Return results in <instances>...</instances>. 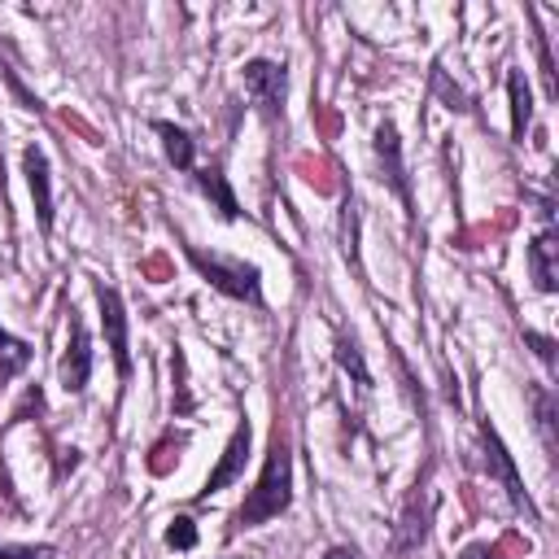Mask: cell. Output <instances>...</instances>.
Segmentation results:
<instances>
[{"mask_svg":"<svg viewBox=\"0 0 559 559\" xmlns=\"http://www.w3.org/2000/svg\"><path fill=\"white\" fill-rule=\"evenodd\" d=\"M288 502H293V454H288V441L275 432L271 450H266V463H262L253 489L245 493V502L236 511V528H258V524L284 515Z\"/></svg>","mask_w":559,"mask_h":559,"instance_id":"obj_1","label":"cell"},{"mask_svg":"<svg viewBox=\"0 0 559 559\" xmlns=\"http://www.w3.org/2000/svg\"><path fill=\"white\" fill-rule=\"evenodd\" d=\"M188 262L205 275V284H214L218 293H227V297H236V301H262V275H258V266L253 262H245V258H223V253H205V249H197V245H188Z\"/></svg>","mask_w":559,"mask_h":559,"instance_id":"obj_2","label":"cell"},{"mask_svg":"<svg viewBox=\"0 0 559 559\" xmlns=\"http://www.w3.org/2000/svg\"><path fill=\"white\" fill-rule=\"evenodd\" d=\"M245 92L262 109V118H280V109H284V66L266 61V57L245 61Z\"/></svg>","mask_w":559,"mask_h":559,"instance_id":"obj_3","label":"cell"},{"mask_svg":"<svg viewBox=\"0 0 559 559\" xmlns=\"http://www.w3.org/2000/svg\"><path fill=\"white\" fill-rule=\"evenodd\" d=\"M100 297V314H105V336H109V354H114V367H118V380L131 376V349H127V310H122V297L118 288H96Z\"/></svg>","mask_w":559,"mask_h":559,"instance_id":"obj_4","label":"cell"},{"mask_svg":"<svg viewBox=\"0 0 559 559\" xmlns=\"http://www.w3.org/2000/svg\"><path fill=\"white\" fill-rule=\"evenodd\" d=\"M480 441H485V463H489V472L502 480V489H507V498L520 507V511H528V515H537L533 511V502H528V493H524V480L515 476V463H511V454H507V445L498 441V432L489 428V424H480Z\"/></svg>","mask_w":559,"mask_h":559,"instance_id":"obj_5","label":"cell"},{"mask_svg":"<svg viewBox=\"0 0 559 559\" xmlns=\"http://www.w3.org/2000/svg\"><path fill=\"white\" fill-rule=\"evenodd\" d=\"M87 376H92V341H87L83 319H70V345L61 354V389L66 393H83Z\"/></svg>","mask_w":559,"mask_h":559,"instance_id":"obj_6","label":"cell"},{"mask_svg":"<svg viewBox=\"0 0 559 559\" xmlns=\"http://www.w3.org/2000/svg\"><path fill=\"white\" fill-rule=\"evenodd\" d=\"M376 157H380V179H389V188L411 210V183H406V170H402V140H397V127L393 122H380L376 127Z\"/></svg>","mask_w":559,"mask_h":559,"instance_id":"obj_7","label":"cell"},{"mask_svg":"<svg viewBox=\"0 0 559 559\" xmlns=\"http://www.w3.org/2000/svg\"><path fill=\"white\" fill-rule=\"evenodd\" d=\"M22 170H26V183H31V201H35V218L44 231H52V175H48V157L39 144H31L22 153Z\"/></svg>","mask_w":559,"mask_h":559,"instance_id":"obj_8","label":"cell"},{"mask_svg":"<svg viewBox=\"0 0 559 559\" xmlns=\"http://www.w3.org/2000/svg\"><path fill=\"white\" fill-rule=\"evenodd\" d=\"M245 454H249V424H240L236 432H231V441H227V450H223V459H218V467L205 476V498L210 493H218V489H227L236 476H240V467H245Z\"/></svg>","mask_w":559,"mask_h":559,"instance_id":"obj_9","label":"cell"},{"mask_svg":"<svg viewBox=\"0 0 559 559\" xmlns=\"http://www.w3.org/2000/svg\"><path fill=\"white\" fill-rule=\"evenodd\" d=\"M188 175H192V179H197V188H201V192H205V197L214 201L218 218H227V223H231V218H240L236 192L227 188V175H223V166H218V162H210V166H192Z\"/></svg>","mask_w":559,"mask_h":559,"instance_id":"obj_10","label":"cell"},{"mask_svg":"<svg viewBox=\"0 0 559 559\" xmlns=\"http://www.w3.org/2000/svg\"><path fill=\"white\" fill-rule=\"evenodd\" d=\"M528 271H533V284L542 293H555L559 288V245H555V231L550 227L528 245Z\"/></svg>","mask_w":559,"mask_h":559,"instance_id":"obj_11","label":"cell"},{"mask_svg":"<svg viewBox=\"0 0 559 559\" xmlns=\"http://www.w3.org/2000/svg\"><path fill=\"white\" fill-rule=\"evenodd\" d=\"M153 131L162 135V148H166V162H170V166H179V170H192V166H197V140H192L183 127L157 118Z\"/></svg>","mask_w":559,"mask_h":559,"instance_id":"obj_12","label":"cell"},{"mask_svg":"<svg viewBox=\"0 0 559 559\" xmlns=\"http://www.w3.org/2000/svg\"><path fill=\"white\" fill-rule=\"evenodd\" d=\"M424 533H428V507H424V498H419V489H415V493H411V502H406V511H402V524H397L393 550H397V555L415 550V546L424 542Z\"/></svg>","mask_w":559,"mask_h":559,"instance_id":"obj_13","label":"cell"},{"mask_svg":"<svg viewBox=\"0 0 559 559\" xmlns=\"http://www.w3.org/2000/svg\"><path fill=\"white\" fill-rule=\"evenodd\" d=\"M507 92H511V135L515 140H524V127H528V87H524V74L520 70H511L507 74Z\"/></svg>","mask_w":559,"mask_h":559,"instance_id":"obj_14","label":"cell"},{"mask_svg":"<svg viewBox=\"0 0 559 559\" xmlns=\"http://www.w3.org/2000/svg\"><path fill=\"white\" fill-rule=\"evenodd\" d=\"M26 362H31V345L0 328V380H13Z\"/></svg>","mask_w":559,"mask_h":559,"instance_id":"obj_15","label":"cell"},{"mask_svg":"<svg viewBox=\"0 0 559 559\" xmlns=\"http://www.w3.org/2000/svg\"><path fill=\"white\" fill-rule=\"evenodd\" d=\"M533 406H537V432H542V445L555 454V397H550V389H533Z\"/></svg>","mask_w":559,"mask_h":559,"instance_id":"obj_16","label":"cell"},{"mask_svg":"<svg viewBox=\"0 0 559 559\" xmlns=\"http://www.w3.org/2000/svg\"><path fill=\"white\" fill-rule=\"evenodd\" d=\"M336 362H341L345 371H354V380H358V384H371V376H367L362 354H358V345H354V341H341V345H336Z\"/></svg>","mask_w":559,"mask_h":559,"instance_id":"obj_17","label":"cell"},{"mask_svg":"<svg viewBox=\"0 0 559 559\" xmlns=\"http://www.w3.org/2000/svg\"><path fill=\"white\" fill-rule=\"evenodd\" d=\"M166 546H175V550H192V546H197V528H192L188 515L170 520V528H166Z\"/></svg>","mask_w":559,"mask_h":559,"instance_id":"obj_18","label":"cell"},{"mask_svg":"<svg viewBox=\"0 0 559 559\" xmlns=\"http://www.w3.org/2000/svg\"><path fill=\"white\" fill-rule=\"evenodd\" d=\"M0 559H52L48 546H0Z\"/></svg>","mask_w":559,"mask_h":559,"instance_id":"obj_19","label":"cell"},{"mask_svg":"<svg viewBox=\"0 0 559 559\" xmlns=\"http://www.w3.org/2000/svg\"><path fill=\"white\" fill-rule=\"evenodd\" d=\"M524 341L537 349V358H542L546 367H555V341H550V336H542V332H524Z\"/></svg>","mask_w":559,"mask_h":559,"instance_id":"obj_20","label":"cell"},{"mask_svg":"<svg viewBox=\"0 0 559 559\" xmlns=\"http://www.w3.org/2000/svg\"><path fill=\"white\" fill-rule=\"evenodd\" d=\"M323 559H362V555H358L354 546H328V550H323Z\"/></svg>","mask_w":559,"mask_h":559,"instance_id":"obj_21","label":"cell"},{"mask_svg":"<svg viewBox=\"0 0 559 559\" xmlns=\"http://www.w3.org/2000/svg\"><path fill=\"white\" fill-rule=\"evenodd\" d=\"M463 559H493V555H489L485 546H467V550H463Z\"/></svg>","mask_w":559,"mask_h":559,"instance_id":"obj_22","label":"cell"}]
</instances>
